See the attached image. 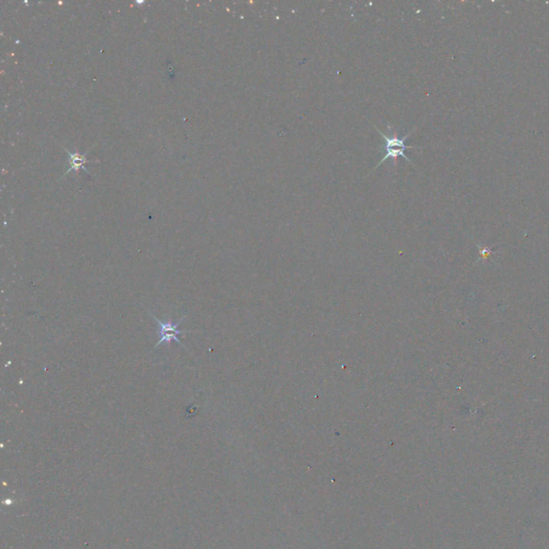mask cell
<instances>
[{
	"instance_id": "cell-1",
	"label": "cell",
	"mask_w": 549,
	"mask_h": 549,
	"mask_svg": "<svg viewBox=\"0 0 549 549\" xmlns=\"http://www.w3.org/2000/svg\"><path fill=\"white\" fill-rule=\"evenodd\" d=\"M373 127L376 129V131H378V132L380 133V135L385 139V142H386V146H385L386 154H385V156L380 160V162H379L378 164H376V166H375L373 170H375V169L378 168L379 165H381V164L384 162V161H386L387 159H390V158L393 160V165H394V168H396V165H397V158H399V157L404 158L407 161H409V162H410V163L412 164V160H411L410 158H408L407 155H404V150H405V149H413V148H415V147H412V146H405V145H404V141H405V139H407L409 136L411 135V133L414 131V129H413V130H411L410 132H408L403 137H399V136H398V134H397V132H396L395 130H393V134L386 135L385 133H383V132L380 130V129H379L378 127H376V126H373Z\"/></svg>"
},
{
	"instance_id": "cell-2",
	"label": "cell",
	"mask_w": 549,
	"mask_h": 549,
	"mask_svg": "<svg viewBox=\"0 0 549 549\" xmlns=\"http://www.w3.org/2000/svg\"><path fill=\"white\" fill-rule=\"evenodd\" d=\"M150 316H152L157 321L158 325H159V342L155 346V349L158 348L159 346H161V344H166V346L169 347L170 344L172 343V341H176L177 343L180 344L182 348H185V346L181 343V341H180V339H178V337L182 336V335H186V333L193 332V331L179 330L178 326L181 324V322L186 319L187 315L185 317H182L176 323H173L171 320H169V321L159 320L157 317L154 316V314H152V312H150Z\"/></svg>"
},
{
	"instance_id": "cell-3",
	"label": "cell",
	"mask_w": 549,
	"mask_h": 549,
	"mask_svg": "<svg viewBox=\"0 0 549 549\" xmlns=\"http://www.w3.org/2000/svg\"><path fill=\"white\" fill-rule=\"evenodd\" d=\"M66 152H67L68 157H69V159H70L71 166L67 170L66 174H64V175L70 174L72 171H75V173H78L80 169H83V170L86 172V173H88L87 169H86V166H85V163L89 162V161H88L87 159H86L85 156H83V155H81V154H79V153H71V152H69V150H67V149H66Z\"/></svg>"
}]
</instances>
